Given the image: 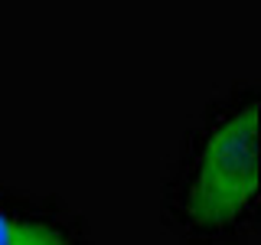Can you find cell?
<instances>
[{
    "label": "cell",
    "instance_id": "obj_1",
    "mask_svg": "<svg viewBox=\"0 0 261 245\" xmlns=\"http://www.w3.org/2000/svg\"><path fill=\"white\" fill-rule=\"evenodd\" d=\"M258 193V105H245L202 144L186 183L183 212L196 229H225Z\"/></svg>",
    "mask_w": 261,
    "mask_h": 245
},
{
    "label": "cell",
    "instance_id": "obj_2",
    "mask_svg": "<svg viewBox=\"0 0 261 245\" xmlns=\"http://www.w3.org/2000/svg\"><path fill=\"white\" fill-rule=\"evenodd\" d=\"M0 245H65V239L49 226L23 223L0 212Z\"/></svg>",
    "mask_w": 261,
    "mask_h": 245
}]
</instances>
